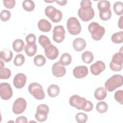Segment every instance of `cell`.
<instances>
[{"mask_svg":"<svg viewBox=\"0 0 123 123\" xmlns=\"http://www.w3.org/2000/svg\"><path fill=\"white\" fill-rule=\"evenodd\" d=\"M69 104L72 107L78 110H83L86 112H89L93 110V104L89 100H87L84 97L74 95L72 96L69 99Z\"/></svg>","mask_w":123,"mask_h":123,"instance_id":"1","label":"cell"},{"mask_svg":"<svg viewBox=\"0 0 123 123\" xmlns=\"http://www.w3.org/2000/svg\"><path fill=\"white\" fill-rule=\"evenodd\" d=\"M122 75L115 74L109 78L105 83V87L109 92H112L123 85Z\"/></svg>","mask_w":123,"mask_h":123,"instance_id":"2","label":"cell"},{"mask_svg":"<svg viewBox=\"0 0 123 123\" xmlns=\"http://www.w3.org/2000/svg\"><path fill=\"white\" fill-rule=\"evenodd\" d=\"M88 30L91 34L92 38L96 41L101 39L105 33V29L104 27L95 22L91 23L88 25Z\"/></svg>","mask_w":123,"mask_h":123,"instance_id":"3","label":"cell"},{"mask_svg":"<svg viewBox=\"0 0 123 123\" xmlns=\"http://www.w3.org/2000/svg\"><path fill=\"white\" fill-rule=\"evenodd\" d=\"M28 91L37 100H42L45 98V93L43 87L39 84L34 82L28 86Z\"/></svg>","mask_w":123,"mask_h":123,"instance_id":"4","label":"cell"},{"mask_svg":"<svg viewBox=\"0 0 123 123\" xmlns=\"http://www.w3.org/2000/svg\"><path fill=\"white\" fill-rule=\"evenodd\" d=\"M45 13L54 23L59 22L62 19V12L53 6H47L45 9Z\"/></svg>","mask_w":123,"mask_h":123,"instance_id":"5","label":"cell"},{"mask_svg":"<svg viewBox=\"0 0 123 123\" xmlns=\"http://www.w3.org/2000/svg\"><path fill=\"white\" fill-rule=\"evenodd\" d=\"M67 28L69 33L72 35H77L81 31L80 23L78 20L74 17H71L68 19Z\"/></svg>","mask_w":123,"mask_h":123,"instance_id":"6","label":"cell"},{"mask_svg":"<svg viewBox=\"0 0 123 123\" xmlns=\"http://www.w3.org/2000/svg\"><path fill=\"white\" fill-rule=\"evenodd\" d=\"M123 52H119L115 53L110 63V68L114 72H119L123 68Z\"/></svg>","mask_w":123,"mask_h":123,"instance_id":"7","label":"cell"},{"mask_svg":"<svg viewBox=\"0 0 123 123\" xmlns=\"http://www.w3.org/2000/svg\"><path fill=\"white\" fill-rule=\"evenodd\" d=\"M91 6H81V8L78 10V15L82 21L87 22L94 17L95 12Z\"/></svg>","mask_w":123,"mask_h":123,"instance_id":"8","label":"cell"},{"mask_svg":"<svg viewBox=\"0 0 123 123\" xmlns=\"http://www.w3.org/2000/svg\"><path fill=\"white\" fill-rule=\"evenodd\" d=\"M49 112V108L46 104H40L37 108V112L35 117L36 119L39 122L45 121L48 118Z\"/></svg>","mask_w":123,"mask_h":123,"instance_id":"9","label":"cell"},{"mask_svg":"<svg viewBox=\"0 0 123 123\" xmlns=\"http://www.w3.org/2000/svg\"><path fill=\"white\" fill-rule=\"evenodd\" d=\"M26 101L23 98H17L14 102L12 105V111L15 114L22 113L26 108Z\"/></svg>","mask_w":123,"mask_h":123,"instance_id":"10","label":"cell"},{"mask_svg":"<svg viewBox=\"0 0 123 123\" xmlns=\"http://www.w3.org/2000/svg\"><path fill=\"white\" fill-rule=\"evenodd\" d=\"M12 90L9 83H1L0 84V96L2 99L8 100L12 96Z\"/></svg>","mask_w":123,"mask_h":123,"instance_id":"11","label":"cell"},{"mask_svg":"<svg viewBox=\"0 0 123 123\" xmlns=\"http://www.w3.org/2000/svg\"><path fill=\"white\" fill-rule=\"evenodd\" d=\"M65 31L62 25H56L53 30V39L58 43H60L63 41L65 38Z\"/></svg>","mask_w":123,"mask_h":123,"instance_id":"12","label":"cell"},{"mask_svg":"<svg viewBox=\"0 0 123 123\" xmlns=\"http://www.w3.org/2000/svg\"><path fill=\"white\" fill-rule=\"evenodd\" d=\"M45 54L46 57L49 60L56 59L59 55V50L58 49L51 43L48 45L44 49Z\"/></svg>","mask_w":123,"mask_h":123,"instance_id":"13","label":"cell"},{"mask_svg":"<svg viewBox=\"0 0 123 123\" xmlns=\"http://www.w3.org/2000/svg\"><path fill=\"white\" fill-rule=\"evenodd\" d=\"M106 65L104 62L101 61H98L90 66L91 73L95 75H99L105 69Z\"/></svg>","mask_w":123,"mask_h":123,"instance_id":"14","label":"cell"},{"mask_svg":"<svg viewBox=\"0 0 123 123\" xmlns=\"http://www.w3.org/2000/svg\"><path fill=\"white\" fill-rule=\"evenodd\" d=\"M26 82V76L25 74L22 73L17 74L15 75L13 80V84L14 86L18 89L23 88L25 85Z\"/></svg>","mask_w":123,"mask_h":123,"instance_id":"15","label":"cell"},{"mask_svg":"<svg viewBox=\"0 0 123 123\" xmlns=\"http://www.w3.org/2000/svg\"><path fill=\"white\" fill-rule=\"evenodd\" d=\"M66 72L65 68L59 62H56L52 67V73L54 76L57 77H61L64 76Z\"/></svg>","mask_w":123,"mask_h":123,"instance_id":"16","label":"cell"},{"mask_svg":"<svg viewBox=\"0 0 123 123\" xmlns=\"http://www.w3.org/2000/svg\"><path fill=\"white\" fill-rule=\"evenodd\" d=\"M88 73V68L85 66H76L73 70V74L74 76L78 79L85 77L87 75Z\"/></svg>","mask_w":123,"mask_h":123,"instance_id":"17","label":"cell"},{"mask_svg":"<svg viewBox=\"0 0 123 123\" xmlns=\"http://www.w3.org/2000/svg\"><path fill=\"white\" fill-rule=\"evenodd\" d=\"M73 46L75 50L81 51L86 48V42L83 38L78 37L73 41Z\"/></svg>","mask_w":123,"mask_h":123,"instance_id":"18","label":"cell"},{"mask_svg":"<svg viewBox=\"0 0 123 123\" xmlns=\"http://www.w3.org/2000/svg\"><path fill=\"white\" fill-rule=\"evenodd\" d=\"M38 29L42 32H48L52 27L51 24L46 19H42L40 20L37 24Z\"/></svg>","mask_w":123,"mask_h":123,"instance_id":"19","label":"cell"},{"mask_svg":"<svg viewBox=\"0 0 123 123\" xmlns=\"http://www.w3.org/2000/svg\"><path fill=\"white\" fill-rule=\"evenodd\" d=\"M13 57L12 52L8 49H5L0 51V57L5 62H10Z\"/></svg>","mask_w":123,"mask_h":123,"instance_id":"20","label":"cell"},{"mask_svg":"<svg viewBox=\"0 0 123 123\" xmlns=\"http://www.w3.org/2000/svg\"><path fill=\"white\" fill-rule=\"evenodd\" d=\"M107 90L103 87H99L97 88L94 92V97L98 100L104 99L107 96Z\"/></svg>","mask_w":123,"mask_h":123,"instance_id":"21","label":"cell"},{"mask_svg":"<svg viewBox=\"0 0 123 123\" xmlns=\"http://www.w3.org/2000/svg\"><path fill=\"white\" fill-rule=\"evenodd\" d=\"M60 91V89L59 86L55 84L50 85L47 89L48 95L51 98L57 97L59 94Z\"/></svg>","mask_w":123,"mask_h":123,"instance_id":"22","label":"cell"},{"mask_svg":"<svg viewBox=\"0 0 123 123\" xmlns=\"http://www.w3.org/2000/svg\"><path fill=\"white\" fill-rule=\"evenodd\" d=\"M25 46L24 42L21 39H15L12 43L13 49L16 52H20L22 51Z\"/></svg>","mask_w":123,"mask_h":123,"instance_id":"23","label":"cell"},{"mask_svg":"<svg viewBox=\"0 0 123 123\" xmlns=\"http://www.w3.org/2000/svg\"><path fill=\"white\" fill-rule=\"evenodd\" d=\"M72 62V57L68 53H63L59 60V62L63 66L69 65Z\"/></svg>","mask_w":123,"mask_h":123,"instance_id":"24","label":"cell"},{"mask_svg":"<svg viewBox=\"0 0 123 123\" xmlns=\"http://www.w3.org/2000/svg\"><path fill=\"white\" fill-rule=\"evenodd\" d=\"M25 50L27 56L32 57L37 52V46L36 44L32 45L27 44L25 47Z\"/></svg>","mask_w":123,"mask_h":123,"instance_id":"25","label":"cell"},{"mask_svg":"<svg viewBox=\"0 0 123 123\" xmlns=\"http://www.w3.org/2000/svg\"><path fill=\"white\" fill-rule=\"evenodd\" d=\"M97 6L99 12L105 11L110 10L111 4L108 0H102L98 1Z\"/></svg>","mask_w":123,"mask_h":123,"instance_id":"26","label":"cell"},{"mask_svg":"<svg viewBox=\"0 0 123 123\" xmlns=\"http://www.w3.org/2000/svg\"><path fill=\"white\" fill-rule=\"evenodd\" d=\"M82 61L87 64L90 63L94 60V56L91 51H86L82 54Z\"/></svg>","mask_w":123,"mask_h":123,"instance_id":"27","label":"cell"},{"mask_svg":"<svg viewBox=\"0 0 123 123\" xmlns=\"http://www.w3.org/2000/svg\"><path fill=\"white\" fill-rule=\"evenodd\" d=\"M112 42L115 44L122 43L123 41V32L120 31L114 33L111 37Z\"/></svg>","mask_w":123,"mask_h":123,"instance_id":"28","label":"cell"},{"mask_svg":"<svg viewBox=\"0 0 123 123\" xmlns=\"http://www.w3.org/2000/svg\"><path fill=\"white\" fill-rule=\"evenodd\" d=\"M22 6L25 11L27 12H31L34 10L35 4L32 0H25L23 2Z\"/></svg>","mask_w":123,"mask_h":123,"instance_id":"29","label":"cell"},{"mask_svg":"<svg viewBox=\"0 0 123 123\" xmlns=\"http://www.w3.org/2000/svg\"><path fill=\"white\" fill-rule=\"evenodd\" d=\"M108 109V104L105 101H99L96 105V110L97 111L100 113L106 112Z\"/></svg>","mask_w":123,"mask_h":123,"instance_id":"30","label":"cell"},{"mask_svg":"<svg viewBox=\"0 0 123 123\" xmlns=\"http://www.w3.org/2000/svg\"><path fill=\"white\" fill-rule=\"evenodd\" d=\"M46 59L42 55H37L34 58V64L38 67L43 66L46 63Z\"/></svg>","mask_w":123,"mask_h":123,"instance_id":"31","label":"cell"},{"mask_svg":"<svg viewBox=\"0 0 123 123\" xmlns=\"http://www.w3.org/2000/svg\"><path fill=\"white\" fill-rule=\"evenodd\" d=\"M113 10L117 15H122L123 13V3L121 1L115 2L113 4Z\"/></svg>","mask_w":123,"mask_h":123,"instance_id":"32","label":"cell"},{"mask_svg":"<svg viewBox=\"0 0 123 123\" xmlns=\"http://www.w3.org/2000/svg\"><path fill=\"white\" fill-rule=\"evenodd\" d=\"M11 75V72L9 68H0V79H8Z\"/></svg>","mask_w":123,"mask_h":123,"instance_id":"33","label":"cell"},{"mask_svg":"<svg viewBox=\"0 0 123 123\" xmlns=\"http://www.w3.org/2000/svg\"><path fill=\"white\" fill-rule=\"evenodd\" d=\"M25 61V56L22 54H18L15 57L13 61V63L16 66H20L24 63Z\"/></svg>","mask_w":123,"mask_h":123,"instance_id":"34","label":"cell"},{"mask_svg":"<svg viewBox=\"0 0 123 123\" xmlns=\"http://www.w3.org/2000/svg\"><path fill=\"white\" fill-rule=\"evenodd\" d=\"M38 42L44 49L48 45L51 43L49 37L44 35H41L39 37Z\"/></svg>","mask_w":123,"mask_h":123,"instance_id":"35","label":"cell"},{"mask_svg":"<svg viewBox=\"0 0 123 123\" xmlns=\"http://www.w3.org/2000/svg\"><path fill=\"white\" fill-rule=\"evenodd\" d=\"M88 119L87 114L83 112H79L75 115V119L78 123H85L86 122Z\"/></svg>","mask_w":123,"mask_h":123,"instance_id":"36","label":"cell"},{"mask_svg":"<svg viewBox=\"0 0 123 123\" xmlns=\"http://www.w3.org/2000/svg\"><path fill=\"white\" fill-rule=\"evenodd\" d=\"M111 10H109L105 11L99 12V16L100 18L103 21H107L109 20L111 16Z\"/></svg>","mask_w":123,"mask_h":123,"instance_id":"37","label":"cell"},{"mask_svg":"<svg viewBox=\"0 0 123 123\" xmlns=\"http://www.w3.org/2000/svg\"><path fill=\"white\" fill-rule=\"evenodd\" d=\"M11 12L8 10H3L0 12V19L2 21L6 22L9 20L11 17Z\"/></svg>","mask_w":123,"mask_h":123,"instance_id":"38","label":"cell"},{"mask_svg":"<svg viewBox=\"0 0 123 123\" xmlns=\"http://www.w3.org/2000/svg\"><path fill=\"white\" fill-rule=\"evenodd\" d=\"M114 98L121 105L123 104V91L118 90L114 94Z\"/></svg>","mask_w":123,"mask_h":123,"instance_id":"39","label":"cell"},{"mask_svg":"<svg viewBox=\"0 0 123 123\" xmlns=\"http://www.w3.org/2000/svg\"><path fill=\"white\" fill-rule=\"evenodd\" d=\"M25 40L27 44H34L36 41V37L33 34H29L26 37Z\"/></svg>","mask_w":123,"mask_h":123,"instance_id":"40","label":"cell"},{"mask_svg":"<svg viewBox=\"0 0 123 123\" xmlns=\"http://www.w3.org/2000/svg\"><path fill=\"white\" fill-rule=\"evenodd\" d=\"M4 6L8 9H12L15 5V1L14 0H4L3 1Z\"/></svg>","mask_w":123,"mask_h":123,"instance_id":"41","label":"cell"},{"mask_svg":"<svg viewBox=\"0 0 123 123\" xmlns=\"http://www.w3.org/2000/svg\"><path fill=\"white\" fill-rule=\"evenodd\" d=\"M16 123H27V119L25 116H19L16 118Z\"/></svg>","mask_w":123,"mask_h":123,"instance_id":"42","label":"cell"},{"mask_svg":"<svg viewBox=\"0 0 123 123\" xmlns=\"http://www.w3.org/2000/svg\"><path fill=\"white\" fill-rule=\"evenodd\" d=\"M118 26L119 28L122 29L123 28V16H121L118 20Z\"/></svg>","mask_w":123,"mask_h":123,"instance_id":"43","label":"cell"},{"mask_svg":"<svg viewBox=\"0 0 123 123\" xmlns=\"http://www.w3.org/2000/svg\"><path fill=\"white\" fill-rule=\"evenodd\" d=\"M54 1L61 6H64L66 5L67 2V0H54Z\"/></svg>","mask_w":123,"mask_h":123,"instance_id":"44","label":"cell"}]
</instances>
